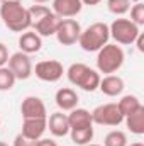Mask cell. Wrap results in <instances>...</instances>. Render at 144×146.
I'll return each mask as SVG.
<instances>
[{
    "label": "cell",
    "instance_id": "1",
    "mask_svg": "<svg viewBox=\"0 0 144 146\" xmlns=\"http://www.w3.org/2000/svg\"><path fill=\"white\" fill-rule=\"evenodd\" d=\"M0 17L7 29L12 33H26L31 29V15L29 10L22 5V2H2Z\"/></svg>",
    "mask_w": 144,
    "mask_h": 146
},
{
    "label": "cell",
    "instance_id": "2",
    "mask_svg": "<svg viewBox=\"0 0 144 146\" xmlns=\"http://www.w3.org/2000/svg\"><path fill=\"white\" fill-rule=\"evenodd\" d=\"M29 10L31 15V27L41 37H49L56 34V29L61 22V19L46 5H32Z\"/></svg>",
    "mask_w": 144,
    "mask_h": 146
},
{
    "label": "cell",
    "instance_id": "3",
    "mask_svg": "<svg viewBox=\"0 0 144 146\" xmlns=\"http://www.w3.org/2000/svg\"><path fill=\"white\" fill-rule=\"evenodd\" d=\"M110 31L105 22H93L87 29H81V34L78 39V44L87 53H95L108 44Z\"/></svg>",
    "mask_w": 144,
    "mask_h": 146
},
{
    "label": "cell",
    "instance_id": "4",
    "mask_svg": "<svg viewBox=\"0 0 144 146\" xmlns=\"http://www.w3.org/2000/svg\"><path fill=\"white\" fill-rule=\"evenodd\" d=\"M66 76L70 83L85 90V92H95L100 83V75L97 70L90 68L85 63H73L66 70Z\"/></svg>",
    "mask_w": 144,
    "mask_h": 146
},
{
    "label": "cell",
    "instance_id": "5",
    "mask_svg": "<svg viewBox=\"0 0 144 146\" xmlns=\"http://www.w3.org/2000/svg\"><path fill=\"white\" fill-rule=\"evenodd\" d=\"M97 70L105 75H114L124 65L126 54L124 49L117 44H105L102 49L97 51Z\"/></svg>",
    "mask_w": 144,
    "mask_h": 146
},
{
    "label": "cell",
    "instance_id": "6",
    "mask_svg": "<svg viewBox=\"0 0 144 146\" xmlns=\"http://www.w3.org/2000/svg\"><path fill=\"white\" fill-rule=\"evenodd\" d=\"M108 31H110V37L115 39L117 44H134V41L139 36V26H136L131 19H115L110 26H108Z\"/></svg>",
    "mask_w": 144,
    "mask_h": 146
},
{
    "label": "cell",
    "instance_id": "7",
    "mask_svg": "<svg viewBox=\"0 0 144 146\" xmlns=\"http://www.w3.org/2000/svg\"><path fill=\"white\" fill-rule=\"evenodd\" d=\"M92 114V121L93 124L98 126H110V127H117L124 122V115L120 114V110L117 107V104L108 102V104H102L98 107L90 112Z\"/></svg>",
    "mask_w": 144,
    "mask_h": 146
},
{
    "label": "cell",
    "instance_id": "8",
    "mask_svg": "<svg viewBox=\"0 0 144 146\" xmlns=\"http://www.w3.org/2000/svg\"><path fill=\"white\" fill-rule=\"evenodd\" d=\"M32 73L41 82L54 83V82H58L63 76L65 68H63V65L58 60H42V61L36 63V66L32 68Z\"/></svg>",
    "mask_w": 144,
    "mask_h": 146
},
{
    "label": "cell",
    "instance_id": "9",
    "mask_svg": "<svg viewBox=\"0 0 144 146\" xmlns=\"http://www.w3.org/2000/svg\"><path fill=\"white\" fill-rule=\"evenodd\" d=\"M81 34V26L75 19H61L58 29H56V39L63 46H73L78 42Z\"/></svg>",
    "mask_w": 144,
    "mask_h": 146
},
{
    "label": "cell",
    "instance_id": "10",
    "mask_svg": "<svg viewBox=\"0 0 144 146\" xmlns=\"http://www.w3.org/2000/svg\"><path fill=\"white\" fill-rule=\"evenodd\" d=\"M7 65H9L7 68L14 73V76H15L17 80H27V78H31L32 68H34V66H32V61H31V58H29V54H26V53H22V51H17V53L10 54Z\"/></svg>",
    "mask_w": 144,
    "mask_h": 146
},
{
    "label": "cell",
    "instance_id": "11",
    "mask_svg": "<svg viewBox=\"0 0 144 146\" xmlns=\"http://www.w3.org/2000/svg\"><path fill=\"white\" fill-rule=\"evenodd\" d=\"M20 114H22V119H44V117H48V110H46L44 102L36 95H29L22 100Z\"/></svg>",
    "mask_w": 144,
    "mask_h": 146
},
{
    "label": "cell",
    "instance_id": "12",
    "mask_svg": "<svg viewBox=\"0 0 144 146\" xmlns=\"http://www.w3.org/2000/svg\"><path fill=\"white\" fill-rule=\"evenodd\" d=\"M83 9L81 0H53V12L59 19H71Z\"/></svg>",
    "mask_w": 144,
    "mask_h": 146
},
{
    "label": "cell",
    "instance_id": "13",
    "mask_svg": "<svg viewBox=\"0 0 144 146\" xmlns=\"http://www.w3.org/2000/svg\"><path fill=\"white\" fill-rule=\"evenodd\" d=\"M48 129L53 136L63 138L70 134V122H68V114H63L61 110L51 114L48 117Z\"/></svg>",
    "mask_w": 144,
    "mask_h": 146
},
{
    "label": "cell",
    "instance_id": "14",
    "mask_svg": "<svg viewBox=\"0 0 144 146\" xmlns=\"http://www.w3.org/2000/svg\"><path fill=\"white\" fill-rule=\"evenodd\" d=\"M46 129H48V117H44V119H24L20 134H24L26 138H29L32 141H37L42 138Z\"/></svg>",
    "mask_w": 144,
    "mask_h": 146
},
{
    "label": "cell",
    "instance_id": "15",
    "mask_svg": "<svg viewBox=\"0 0 144 146\" xmlns=\"http://www.w3.org/2000/svg\"><path fill=\"white\" fill-rule=\"evenodd\" d=\"M54 100H56V106L59 107L61 112H70L75 107H78V102H80V97L78 94L70 88V87H65V88H59L54 95Z\"/></svg>",
    "mask_w": 144,
    "mask_h": 146
},
{
    "label": "cell",
    "instance_id": "16",
    "mask_svg": "<svg viewBox=\"0 0 144 146\" xmlns=\"http://www.w3.org/2000/svg\"><path fill=\"white\" fill-rule=\"evenodd\" d=\"M98 88L107 97H117L124 92V80L119 75H105L104 78H100Z\"/></svg>",
    "mask_w": 144,
    "mask_h": 146
},
{
    "label": "cell",
    "instance_id": "17",
    "mask_svg": "<svg viewBox=\"0 0 144 146\" xmlns=\"http://www.w3.org/2000/svg\"><path fill=\"white\" fill-rule=\"evenodd\" d=\"M19 48L26 54L37 53L42 48V37L39 36V34H36L34 31H26V33H22L20 37H19Z\"/></svg>",
    "mask_w": 144,
    "mask_h": 146
},
{
    "label": "cell",
    "instance_id": "18",
    "mask_svg": "<svg viewBox=\"0 0 144 146\" xmlns=\"http://www.w3.org/2000/svg\"><path fill=\"white\" fill-rule=\"evenodd\" d=\"M68 122H70V129H78V127L93 126L90 110L81 109V107H75L73 110H70V114H68Z\"/></svg>",
    "mask_w": 144,
    "mask_h": 146
},
{
    "label": "cell",
    "instance_id": "19",
    "mask_svg": "<svg viewBox=\"0 0 144 146\" xmlns=\"http://www.w3.org/2000/svg\"><path fill=\"white\" fill-rule=\"evenodd\" d=\"M124 121H126L127 129L132 134H137V136L144 134V106H141L139 109H136L132 114L126 115Z\"/></svg>",
    "mask_w": 144,
    "mask_h": 146
},
{
    "label": "cell",
    "instance_id": "20",
    "mask_svg": "<svg viewBox=\"0 0 144 146\" xmlns=\"http://www.w3.org/2000/svg\"><path fill=\"white\" fill-rule=\"evenodd\" d=\"M71 141L76 146H85L93 139V126L88 127H78V129H70Z\"/></svg>",
    "mask_w": 144,
    "mask_h": 146
},
{
    "label": "cell",
    "instance_id": "21",
    "mask_svg": "<svg viewBox=\"0 0 144 146\" xmlns=\"http://www.w3.org/2000/svg\"><path fill=\"white\" fill-rule=\"evenodd\" d=\"M143 104H141V100L136 97V95H132V94H129V95H124L119 102H117V107L120 110V114L126 117V115H129V114H132L136 109H139Z\"/></svg>",
    "mask_w": 144,
    "mask_h": 146
},
{
    "label": "cell",
    "instance_id": "22",
    "mask_svg": "<svg viewBox=\"0 0 144 146\" xmlns=\"http://www.w3.org/2000/svg\"><path fill=\"white\" fill-rule=\"evenodd\" d=\"M104 146H127V136L124 131L120 129H114L110 131L105 139H104Z\"/></svg>",
    "mask_w": 144,
    "mask_h": 146
},
{
    "label": "cell",
    "instance_id": "23",
    "mask_svg": "<svg viewBox=\"0 0 144 146\" xmlns=\"http://www.w3.org/2000/svg\"><path fill=\"white\" fill-rule=\"evenodd\" d=\"M15 82H17V78L14 76V73L10 72L7 66H0V92L12 90Z\"/></svg>",
    "mask_w": 144,
    "mask_h": 146
},
{
    "label": "cell",
    "instance_id": "24",
    "mask_svg": "<svg viewBox=\"0 0 144 146\" xmlns=\"http://www.w3.org/2000/svg\"><path fill=\"white\" fill-rule=\"evenodd\" d=\"M107 9L114 15H124L131 9V0H107Z\"/></svg>",
    "mask_w": 144,
    "mask_h": 146
},
{
    "label": "cell",
    "instance_id": "25",
    "mask_svg": "<svg viewBox=\"0 0 144 146\" xmlns=\"http://www.w3.org/2000/svg\"><path fill=\"white\" fill-rule=\"evenodd\" d=\"M131 21L136 24V26H144V3H136L132 5L131 9Z\"/></svg>",
    "mask_w": 144,
    "mask_h": 146
},
{
    "label": "cell",
    "instance_id": "26",
    "mask_svg": "<svg viewBox=\"0 0 144 146\" xmlns=\"http://www.w3.org/2000/svg\"><path fill=\"white\" fill-rule=\"evenodd\" d=\"M14 146H36V141H32V139H29V138H26L24 134L19 133L14 138Z\"/></svg>",
    "mask_w": 144,
    "mask_h": 146
},
{
    "label": "cell",
    "instance_id": "27",
    "mask_svg": "<svg viewBox=\"0 0 144 146\" xmlns=\"http://www.w3.org/2000/svg\"><path fill=\"white\" fill-rule=\"evenodd\" d=\"M9 61V49L3 42H0V66H5Z\"/></svg>",
    "mask_w": 144,
    "mask_h": 146
},
{
    "label": "cell",
    "instance_id": "28",
    "mask_svg": "<svg viewBox=\"0 0 144 146\" xmlns=\"http://www.w3.org/2000/svg\"><path fill=\"white\" fill-rule=\"evenodd\" d=\"M36 146H58V143L51 138H41L36 141Z\"/></svg>",
    "mask_w": 144,
    "mask_h": 146
},
{
    "label": "cell",
    "instance_id": "29",
    "mask_svg": "<svg viewBox=\"0 0 144 146\" xmlns=\"http://www.w3.org/2000/svg\"><path fill=\"white\" fill-rule=\"evenodd\" d=\"M134 42L137 44V49H139L141 53H144V36H143V33H139V36H137V39H136Z\"/></svg>",
    "mask_w": 144,
    "mask_h": 146
},
{
    "label": "cell",
    "instance_id": "30",
    "mask_svg": "<svg viewBox=\"0 0 144 146\" xmlns=\"http://www.w3.org/2000/svg\"><path fill=\"white\" fill-rule=\"evenodd\" d=\"M102 0H81V3L83 5H98Z\"/></svg>",
    "mask_w": 144,
    "mask_h": 146
},
{
    "label": "cell",
    "instance_id": "31",
    "mask_svg": "<svg viewBox=\"0 0 144 146\" xmlns=\"http://www.w3.org/2000/svg\"><path fill=\"white\" fill-rule=\"evenodd\" d=\"M34 3H37V5H41V3H48L49 0H32Z\"/></svg>",
    "mask_w": 144,
    "mask_h": 146
},
{
    "label": "cell",
    "instance_id": "32",
    "mask_svg": "<svg viewBox=\"0 0 144 146\" xmlns=\"http://www.w3.org/2000/svg\"><path fill=\"white\" fill-rule=\"evenodd\" d=\"M127 146H144L141 141H136V143H131V145H127Z\"/></svg>",
    "mask_w": 144,
    "mask_h": 146
},
{
    "label": "cell",
    "instance_id": "33",
    "mask_svg": "<svg viewBox=\"0 0 144 146\" xmlns=\"http://www.w3.org/2000/svg\"><path fill=\"white\" fill-rule=\"evenodd\" d=\"M85 146H102V145H95V143H88V145H85Z\"/></svg>",
    "mask_w": 144,
    "mask_h": 146
},
{
    "label": "cell",
    "instance_id": "34",
    "mask_svg": "<svg viewBox=\"0 0 144 146\" xmlns=\"http://www.w3.org/2000/svg\"><path fill=\"white\" fill-rule=\"evenodd\" d=\"M0 2H20V0H0Z\"/></svg>",
    "mask_w": 144,
    "mask_h": 146
},
{
    "label": "cell",
    "instance_id": "35",
    "mask_svg": "<svg viewBox=\"0 0 144 146\" xmlns=\"http://www.w3.org/2000/svg\"><path fill=\"white\" fill-rule=\"evenodd\" d=\"M0 146H9L7 143H3V141H0Z\"/></svg>",
    "mask_w": 144,
    "mask_h": 146
}]
</instances>
